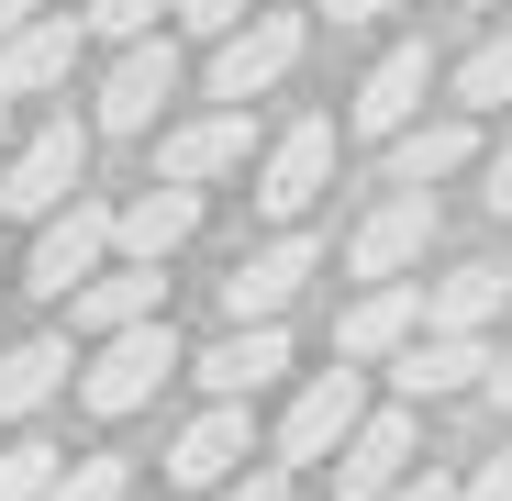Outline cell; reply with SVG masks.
Returning a JSON list of instances; mask_svg holds the SVG:
<instances>
[{
    "label": "cell",
    "instance_id": "cell-10",
    "mask_svg": "<svg viewBox=\"0 0 512 501\" xmlns=\"http://www.w3.org/2000/svg\"><path fill=\"white\" fill-rule=\"evenodd\" d=\"M323 190H334V123L301 112V123L268 145V167H256V212H268V223H301Z\"/></svg>",
    "mask_w": 512,
    "mask_h": 501
},
{
    "label": "cell",
    "instance_id": "cell-27",
    "mask_svg": "<svg viewBox=\"0 0 512 501\" xmlns=\"http://www.w3.org/2000/svg\"><path fill=\"white\" fill-rule=\"evenodd\" d=\"M290 479H301V468H234V479H212L201 501H290Z\"/></svg>",
    "mask_w": 512,
    "mask_h": 501
},
{
    "label": "cell",
    "instance_id": "cell-13",
    "mask_svg": "<svg viewBox=\"0 0 512 501\" xmlns=\"http://www.w3.org/2000/svg\"><path fill=\"white\" fill-rule=\"evenodd\" d=\"M145 312H167V257H101L90 279L67 290V334H112V323H145Z\"/></svg>",
    "mask_w": 512,
    "mask_h": 501
},
{
    "label": "cell",
    "instance_id": "cell-16",
    "mask_svg": "<svg viewBox=\"0 0 512 501\" xmlns=\"http://www.w3.org/2000/svg\"><path fill=\"white\" fill-rule=\"evenodd\" d=\"M256 457V401H212L201 424H179V446H167V479L179 490H212V479H234Z\"/></svg>",
    "mask_w": 512,
    "mask_h": 501
},
{
    "label": "cell",
    "instance_id": "cell-15",
    "mask_svg": "<svg viewBox=\"0 0 512 501\" xmlns=\"http://www.w3.org/2000/svg\"><path fill=\"white\" fill-rule=\"evenodd\" d=\"M190 368H201V390H212V401H256V390L290 368V323H223Z\"/></svg>",
    "mask_w": 512,
    "mask_h": 501
},
{
    "label": "cell",
    "instance_id": "cell-25",
    "mask_svg": "<svg viewBox=\"0 0 512 501\" xmlns=\"http://www.w3.org/2000/svg\"><path fill=\"white\" fill-rule=\"evenodd\" d=\"M56 468H67V457H56L45 435H12V446H0V501H45Z\"/></svg>",
    "mask_w": 512,
    "mask_h": 501
},
{
    "label": "cell",
    "instance_id": "cell-35",
    "mask_svg": "<svg viewBox=\"0 0 512 501\" xmlns=\"http://www.w3.org/2000/svg\"><path fill=\"white\" fill-rule=\"evenodd\" d=\"M0 134H12V101H0Z\"/></svg>",
    "mask_w": 512,
    "mask_h": 501
},
{
    "label": "cell",
    "instance_id": "cell-6",
    "mask_svg": "<svg viewBox=\"0 0 512 501\" xmlns=\"http://www.w3.org/2000/svg\"><path fill=\"white\" fill-rule=\"evenodd\" d=\"M179 45L167 34H134L123 56H112V78H101V101H90V134H156V112L179 101Z\"/></svg>",
    "mask_w": 512,
    "mask_h": 501
},
{
    "label": "cell",
    "instance_id": "cell-23",
    "mask_svg": "<svg viewBox=\"0 0 512 501\" xmlns=\"http://www.w3.org/2000/svg\"><path fill=\"white\" fill-rule=\"evenodd\" d=\"M457 101L468 112H512V34H490V45L457 56Z\"/></svg>",
    "mask_w": 512,
    "mask_h": 501
},
{
    "label": "cell",
    "instance_id": "cell-19",
    "mask_svg": "<svg viewBox=\"0 0 512 501\" xmlns=\"http://www.w3.org/2000/svg\"><path fill=\"white\" fill-rule=\"evenodd\" d=\"M67 379H78V334H23V346H0V424H34Z\"/></svg>",
    "mask_w": 512,
    "mask_h": 501
},
{
    "label": "cell",
    "instance_id": "cell-12",
    "mask_svg": "<svg viewBox=\"0 0 512 501\" xmlns=\"http://www.w3.org/2000/svg\"><path fill=\"white\" fill-rule=\"evenodd\" d=\"M245 156H256V123L223 101V112H201V123H167V134H156V179H179V190H212V179H234Z\"/></svg>",
    "mask_w": 512,
    "mask_h": 501
},
{
    "label": "cell",
    "instance_id": "cell-14",
    "mask_svg": "<svg viewBox=\"0 0 512 501\" xmlns=\"http://www.w3.org/2000/svg\"><path fill=\"white\" fill-rule=\"evenodd\" d=\"M78 45H90V34H78L56 0H45L34 23H12V34H0V101H45V90H67Z\"/></svg>",
    "mask_w": 512,
    "mask_h": 501
},
{
    "label": "cell",
    "instance_id": "cell-32",
    "mask_svg": "<svg viewBox=\"0 0 512 501\" xmlns=\"http://www.w3.org/2000/svg\"><path fill=\"white\" fill-rule=\"evenodd\" d=\"M479 401H490V412H512V346H501V357L479 368Z\"/></svg>",
    "mask_w": 512,
    "mask_h": 501
},
{
    "label": "cell",
    "instance_id": "cell-37",
    "mask_svg": "<svg viewBox=\"0 0 512 501\" xmlns=\"http://www.w3.org/2000/svg\"><path fill=\"white\" fill-rule=\"evenodd\" d=\"M0 279H12V257H0Z\"/></svg>",
    "mask_w": 512,
    "mask_h": 501
},
{
    "label": "cell",
    "instance_id": "cell-28",
    "mask_svg": "<svg viewBox=\"0 0 512 501\" xmlns=\"http://www.w3.org/2000/svg\"><path fill=\"white\" fill-rule=\"evenodd\" d=\"M245 12H256V0H179V12H167V23H179V34H201V45H212V34H234Z\"/></svg>",
    "mask_w": 512,
    "mask_h": 501
},
{
    "label": "cell",
    "instance_id": "cell-1",
    "mask_svg": "<svg viewBox=\"0 0 512 501\" xmlns=\"http://www.w3.org/2000/svg\"><path fill=\"white\" fill-rule=\"evenodd\" d=\"M90 368H78V401H90L101 412V424H123V412H145L167 379H179L190 368V346H179V334H167V312H145V323H112V334H90Z\"/></svg>",
    "mask_w": 512,
    "mask_h": 501
},
{
    "label": "cell",
    "instance_id": "cell-29",
    "mask_svg": "<svg viewBox=\"0 0 512 501\" xmlns=\"http://www.w3.org/2000/svg\"><path fill=\"white\" fill-rule=\"evenodd\" d=\"M479 201L512 223V134H501V145H479Z\"/></svg>",
    "mask_w": 512,
    "mask_h": 501
},
{
    "label": "cell",
    "instance_id": "cell-7",
    "mask_svg": "<svg viewBox=\"0 0 512 501\" xmlns=\"http://www.w3.org/2000/svg\"><path fill=\"white\" fill-rule=\"evenodd\" d=\"M412 457H423V401H390V412H357L323 468H334V501H379Z\"/></svg>",
    "mask_w": 512,
    "mask_h": 501
},
{
    "label": "cell",
    "instance_id": "cell-3",
    "mask_svg": "<svg viewBox=\"0 0 512 501\" xmlns=\"http://www.w3.org/2000/svg\"><path fill=\"white\" fill-rule=\"evenodd\" d=\"M301 56H312V23H301V12H268V0H256V12H245L234 34H212V101H234V112H245V101H268V90H279V78H290Z\"/></svg>",
    "mask_w": 512,
    "mask_h": 501
},
{
    "label": "cell",
    "instance_id": "cell-34",
    "mask_svg": "<svg viewBox=\"0 0 512 501\" xmlns=\"http://www.w3.org/2000/svg\"><path fill=\"white\" fill-rule=\"evenodd\" d=\"M45 12V0H0V34H12V23H34Z\"/></svg>",
    "mask_w": 512,
    "mask_h": 501
},
{
    "label": "cell",
    "instance_id": "cell-36",
    "mask_svg": "<svg viewBox=\"0 0 512 501\" xmlns=\"http://www.w3.org/2000/svg\"><path fill=\"white\" fill-rule=\"evenodd\" d=\"M479 12H501V0H479Z\"/></svg>",
    "mask_w": 512,
    "mask_h": 501
},
{
    "label": "cell",
    "instance_id": "cell-21",
    "mask_svg": "<svg viewBox=\"0 0 512 501\" xmlns=\"http://www.w3.org/2000/svg\"><path fill=\"white\" fill-rule=\"evenodd\" d=\"M190 234H201V190H179V179H156V190H134V201L112 212V245H123V257H179Z\"/></svg>",
    "mask_w": 512,
    "mask_h": 501
},
{
    "label": "cell",
    "instance_id": "cell-2",
    "mask_svg": "<svg viewBox=\"0 0 512 501\" xmlns=\"http://www.w3.org/2000/svg\"><path fill=\"white\" fill-rule=\"evenodd\" d=\"M90 123H78V112H56V123H34L12 156H0V212H12V223H45L56 201H78V179H90Z\"/></svg>",
    "mask_w": 512,
    "mask_h": 501
},
{
    "label": "cell",
    "instance_id": "cell-26",
    "mask_svg": "<svg viewBox=\"0 0 512 501\" xmlns=\"http://www.w3.org/2000/svg\"><path fill=\"white\" fill-rule=\"evenodd\" d=\"M167 12H179V0H90V12H78V34H112V45H134V34H156Z\"/></svg>",
    "mask_w": 512,
    "mask_h": 501
},
{
    "label": "cell",
    "instance_id": "cell-24",
    "mask_svg": "<svg viewBox=\"0 0 512 501\" xmlns=\"http://www.w3.org/2000/svg\"><path fill=\"white\" fill-rule=\"evenodd\" d=\"M45 501H134V457H78L45 479Z\"/></svg>",
    "mask_w": 512,
    "mask_h": 501
},
{
    "label": "cell",
    "instance_id": "cell-33",
    "mask_svg": "<svg viewBox=\"0 0 512 501\" xmlns=\"http://www.w3.org/2000/svg\"><path fill=\"white\" fill-rule=\"evenodd\" d=\"M334 23H379V12H401V0H323Z\"/></svg>",
    "mask_w": 512,
    "mask_h": 501
},
{
    "label": "cell",
    "instance_id": "cell-22",
    "mask_svg": "<svg viewBox=\"0 0 512 501\" xmlns=\"http://www.w3.org/2000/svg\"><path fill=\"white\" fill-rule=\"evenodd\" d=\"M423 323V279H368V301H346V323H334V357H390L401 334Z\"/></svg>",
    "mask_w": 512,
    "mask_h": 501
},
{
    "label": "cell",
    "instance_id": "cell-11",
    "mask_svg": "<svg viewBox=\"0 0 512 501\" xmlns=\"http://www.w3.org/2000/svg\"><path fill=\"white\" fill-rule=\"evenodd\" d=\"M490 368V334H435V323H412L401 346H390V390L401 401H468Z\"/></svg>",
    "mask_w": 512,
    "mask_h": 501
},
{
    "label": "cell",
    "instance_id": "cell-8",
    "mask_svg": "<svg viewBox=\"0 0 512 501\" xmlns=\"http://www.w3.org/2000/svg\"><path fill=\"white\" fill-rule=\"evenodd\" d=\"M435 234H446L435 190H390V201L346 234V279H412L423 257H435Z\"/></svg>",
    "mask_w": 512,
    "mask_h": 501
},
{
    "label": "cell",
    "instance_id": "cell-5",
    "mask_svg": "<svg viewBox=\"0 0 512 501\" xmlns=\"http://www.w3.org/2000/svg\"><path fill=\"white\" fill-rule=\"evenodd\" d=\"M312 279H323V234H301V223H290L279 245H256V257H234V268H223V323H279Z\"/></svg>",
    "mask_w": 512,
    "mask_h": 501
},
{
    "label": "cell",
    "instance_id": "cell-17",
    "mask_svg": "<svg viewBox=\"0 0 512 501\" xmlns=\"http://www.w3.org/2000/svg\"><path fill=\"white\" fill-rule=\"evenodd\" d=\"M479 167V112H446V123H401L390 134V190H435V179H468Z\"/></svg>",
    "mask_w": 512,
    "mask_h": 501
},
{
    "label": "cell",
    "instance_id": "cell-4",
    "mask_svg": "<svg viewBox=\"0 0 512 501\" xmlns=\"http://www.w3.org/2000/svg\"><path fill=\"white\" fill-rule=\"evenodd\" d=\"M357 412H368V368H357V357L312 368V379H301V401L279 412V468H323L334 446H346Z\"/></svg>",
    "mask_w": 512,
    "mask_h": 501
},
{
    "label": "cell",
    "instance_id": "cell-31",
    "mask_svg": "<svg viewBox=\"0 0 512 501\" xmlns=\"http://www.w3.org/2000/svg\"><path fill=\"white\" fill-rule=\"evenodd\" d=\"M379 501H457V479H446V468H401Z\"/></svg>",
    "mask_w": 512,
    "mask_h": 501
},
{
    "label": "cell",
    "instance_id": "cell-18",
    "mask_svg": "<svg viewBox=\"0 0 512 501\" xmlns=\"http://www.w3.org/2000/svg\"><path fill=\"white\" fill-rule=\"evenodd\" d=\"M423 90H435V45H390V56H379V67L357 78V101H346V123L390 145V134H401L412 112H423Z\"/></svg>",
    "mask_w": 512,
    "mask_h": 501
},
{
    "label": "cell",
    "instance_id": "cell-9",
    "mask_svg": "<svg viewBox=\"0 0 512 501\" xmlns=\"http://www.w3.org/2000/svg\"><path fill=\"white\" fill-rule=\"evenodd\" d=\"M112 257V201H56L45 223H34V257H23V290L34 301H67L78 279H90Z\"/></svg>",
    "mask_w": 512,
    "mask_h": 501
},
{
    "label": "cell",
    "instance_id": "cell-30",
    "mask_svg": "<svg viewBox=\"0 0 512 501\" xmlns=\"http://www.w3.org/2000/svg\"><path fill=\"white\" fill-rule=\"evenodd\" d=\"M457 501H512V446H501V457H479V468L457 479Z\"/></svg>",
    "mask_w": 512,
    "mask_h": 501
},
{
    "label": "cell",
    "instance_id": "cell-20",
    "mask_svg": "<svg viewBox=\"0 0 512 501\" xmlns=\"http://www.w3.org/2000/svg\"><path fill=\"white\" fill-rule=\"evenodd\" d=\"M512 312V268L501 257H468V268H446L435 290H423V323H435V334H490Z\"/></svg>",
    "mask_w": 512,
    "mask_h": 501
}]
</instances>
